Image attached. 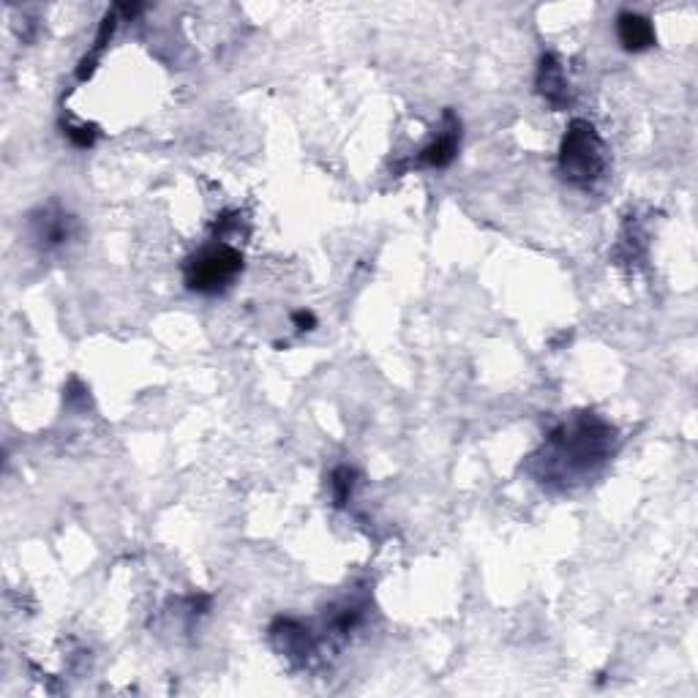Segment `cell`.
I'll return each instance as SVG.
<instances>
[{"instance_id":"cell-1","label":"cell","mask_w":698,"mask_h":698,"mask_svg":"<svg viewBox=\"0 0 698 698\" xmlns=\"http://www.w3.org/2000/svg\"><path fill=\"white\" fill-rule=\"evenodd\" d=\"M614 429L598 415H579L570 423H562L546 439V475L557 472L559 478L592 475L600 464L609 461Z\"/></svg>"},{"instance_id":"cell-2","label":"cell","mask_w":698,"mask_h":698,"mask_svg":"<svg viewBox=\"0 0 698 698\" xmlns=\"http://www.w3.org/2000/svg\"><path fill=\"white\" fill-rule=\"evenodd\" d=\"M606 167H609V156L595 126L589 120H573L559 145L562 178L579 189H589L606 175Z\"/></svg>"},{"instance_id":"cell-3","label":"cell","mask_w":698,"mask_h":698,"mask_svg":"<svg viewBox=\"0 0 698 698\" xmlns=\"http://www.w3.org/2000/svg\"><path fill=\"white\" fill-rule=\"evenodd\" d=\"M240 273H243V254L230 243H213L186 260L183 279L191 292L219 295L232 287V281L238 279Z\"/></svg>"},{"instance_id":"cell-4","label":"cell","mask_w":698,"mask_h":698,"mask_svg":"<svg viewBox=\"0 0 698 698\" xmlns=\"http://www.w3.org/2000/svg\"><path fill=\"white\" fill-rule=\"evenodd\" d=\"M461 142V123L456 120L453 112H445V129L439 131V137L429 142L426 148L420 150V164L431 167V170H442L448 167L450 161L456 159V150Z\"/></svg>"},{"instance_id":"cell-5","label":"cell","mask_w":698,"mask_h":698,"mask_svg":"<svg viewBox=\"0 0 698 698\" xmlns=\"http://www.w3.org/2000/svg\"><path fill=\"white\" fill-rule=\"evenodd\" d=\"M71 216L63 213V210L44 208L33 219V238L39 240L44 249H55V246H63L66 240L71 238Z\"/></svg>"},{"instance_id":"cell-6","label":"cell","mask_w":698,"mask_h":698,"mask_svg":"<svg viewBox=\"0 0 698 698\" xmlns=\"http://www.w3.org/2000/svg\"><path fill=\"white\" fill-rule=\"evenodd\" d=\"M568 80L565 71L559 66V60L554 55H543L538 66V90L543 99L549 101L551 107H565L570 101Z\"/></svg>"},{"instance_id":"cell-7","label":"cell","mask_w":698,"mask_h":698,"mask_svg":"<svg viewBox=\"0 0 698 698\" xmlns=\"http://www.w3.org/2000/svg\"><path fill=\"white\" fill-rule=\"evenodd\" d=\"M617 36L622 47L628 52L649 50L655 44V28L647 17H641L636 11H622L617 17Z\"/></svg>"},{"instance_id":"cell-8","label":"cell","mask_w":698,"mask_h":698,"mask_svg":"<svg viewBox=\"0 0 698 698\" xmlns=\"http://www.w3.org/2000/svg\"><path fill=\"white\" fill-rule=\"evenodd\" d=\"M330 486H333V497H336V505H344L349 499V494H352V486H355V472L349 467H339L336 472H333V480H330Z\"/></svg>"},{"instance_id":"cell-9","label":"cell","mask_w":698,"mask_h":698,"mask_svg":"<svg viewBox=\"0 0 698 698\" xmlns=\"http://www.w3.org/2000/svg\"><path fill=\"white\" fill-rule=\"evenodd\" d=\"M69 131V140L77 145V148H90L96 142V126H77V129Z\"/></svg>"},{"instance_id":"cell-10","label":"cell","mask_w":698,"mask_h":698,"mask_svg":"<svg viewBox=\"0 0 698 698\" xmlns=\"http://www.w3.org/2000/svg\"><path fill=\"white\" fill-rule=\"evenodd\" d=\"M292 322L298 325V330H314L317 317H314L311 311H295V314H292Z\"/></svg>"}]
</instances>
